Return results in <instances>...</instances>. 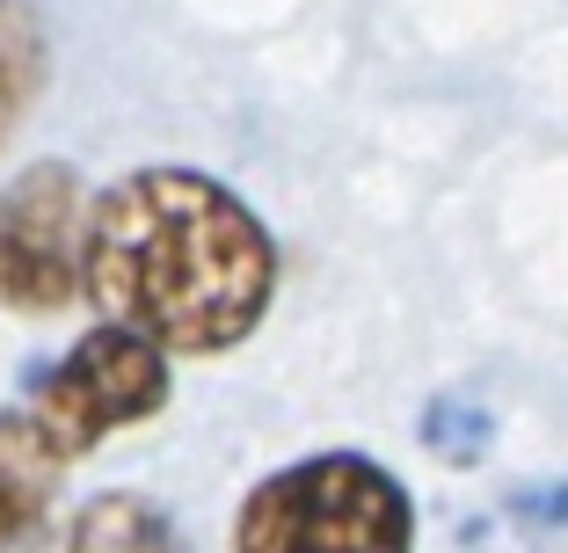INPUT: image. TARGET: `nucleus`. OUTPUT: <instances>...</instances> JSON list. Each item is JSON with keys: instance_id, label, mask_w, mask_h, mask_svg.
<instances>
[{"instance_id": "3", "label": "nucleus", "mask_w": 568, "mask_h": 553, "mask_svg": "<svg viewBox=\"0 0 568 553\" xmlns=\"http://www.w3.org/2000/svg\"><path fill=\"white\" fill-rule=\"evenodd\" d=\"M168 386H175V371H168L161 342H146L139 328H124V320H95L81 342H67V350L30 379V393H22L30 408H22V416L44 437V452L59 459V467H73V459H88L95 444H110L118 430H139V422L161 416Z\"/></svg>"}, {"instance_id": "7", "label": "nucleus", "mask_w": 568, "mask_h": 553, "mask_svg": "<svg viewBox=\"0 0 568 553\" xmlns=\"http://www.w3.org/2000/svg\"><path fill=\"white\" fill-rule=\"evenodd\" d=\"M44 66H51V37H44L37 0H0V146L30 117L37 88H44Z\"/></svg>"}, {"instance_id": "2", "label": "nucleus", "mask_w": 568, "mask_h": 553, "mask_svg": "<svg viewBox=\"0 0 568 553\" xmlns=\"http://www.w3.org/2000/svg\"><path fill=\"white\" fill-rule=\"evenodd\" d=\"M226 553H416V503L372 452H314L248 488Z\"/></svg>"}, {"instance_id": "4", "label": "nucleus", "mask_w": 568, "mask_h": 553, "mask_svg": "<svg viewBox=\"0 0 568 553\" xmlns=\"http://www.w3.org/2000/svg\"><path fill=\"white\" fill-rule=\"evenodd\" d=\"M81 226L88 190L59 161H37L0 190V306L59 314L81 299Z\"/></svg>"}, {"instance_id": "1", "label": "nucleus", "mask_w": 568, "mask_h": 553, "mask_svg": "<svg viewBox=\"0 0 568 553\" xmlns=\"http://www.w3.org/2000/svg\"><path fill=\"white\" fill-rule=\"evenodd\" d=\"M277 291V240L241 190L204 168L118 175L88 197L81 299L168 357H226L263 328Z\"/></svg>"}, {"instance_id": "6", "label": "nucleus", "mask_w": 568, "mask_h": 553, "mask_svg": "<svg viewBox=\"0 0 568 553\" xmlns=\"http://www.w3.org/2000/svg\"><path fill=\"white\" fill-rule=\"evenodd\" d=\"M67 546L73 553H183V539H175V524H168V510L153 503V495L110 488V495L81 503Z\"/></svg>"}, {"instance_id": "5", "label": "nucleus", "mask_w": 568, "mask_h": 553, "mask_svg": "<svg viewBox=\"0 0 568 553\" xmlns=\"http://www.w3.org/2000/svg\"><path fill=\"white\" fill-rule=\"evenodd\" d=\"M59 473L67 467L44 452V437L30 430V416H0V553L44 532Z\"/></svg>"}]
</instances>
